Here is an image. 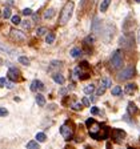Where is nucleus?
Wrapping results in <instances>:
<instances>
[{"label":"nucleus","instance_id":"obj_5","mask_svg":"<svg viewBox=\"0 0 140 149\" xmlns=\"http://www.w3.org/2000/svg\"><path fill=\"white\" fill-rule=\"evenodd\" d=\"M135 68L134 67H128V68H125V69H123V71L120 72V73L118 74V80L119 81H125V80H128V79H131V77H134L135 76Z\"/></svg>","mask_w":140,"mask_h":149},{"label":"nucleus","instance_id":"obj_41","mask_svg":"<svg viewBox=\"0 0 140 149\" xmlns=\"http://www.w3.org/2000/svg\"><path fill=\"white\" fill-rule=\"evenodd\" d=\"M137 41L140 43V29H139V33H137Z\"/></svg>","mask_w":140,"mask_h":149},{"label":"nucleus","instance_id":"obj_30","mask_svg":"<svg viewBox=\"0 0 140 149\" xmlns=\"http://www.w3.org/2000/svg\"><path fill=\"white\" fill-rule=\"evenodd\" d=\"M47 32V28L46 27H40V28H37V31H36V33L39 35V36H43L44 33Z\"/></svg>","mask_w":140,"mask_h":149},{"label":"nucleus","instance_id":"obj_13","mask_svg":"<svg viewBox=\"0 0 140 149\" xmlns=\"http://www.w3.org/2000/svg\"><path fill=\"white\" fill-rule=\"evenodd\" d=\"M135 91H136V84H132V83L127 84V85H125V88H124V93H125V95H132Z\"/></svg>","mask_w":140,"mask_h":149},{"label":"nucleus","instance_id":"obj_22","mask_svg":"<svg viewBox=\"0 0 140 149\" xmlns=\"http://www.w3.org/2000/svg\"><path fill=\"white\" fill-rule=\"evenodd\" d=\"M62 67H63V63L62 61H56V60H55V61H52V63H51V67H50V68L51 69H53V68H62Z\"/></svg>","mask_w":140,"mask_h":149},{"label":"nucleus","instance_id":"obj_21","mask_svg":"<svg viewBox=\"0 0 140 149\" xmlns=\"http://www.w3.org/2000/svg\"><path fill=\"white\" fill-rule=\"evenodd\" d=\"M53 40H55V33H53V32H50V33L47 35V37H46V41L48 44H52Z\"/></svg>","mask_w":140,"mask_h":149},{"label":"nucleus","instance_id":"obj_3","mask_svg":"<svg viewBox=\"0 0 140 149\" xmlns=\"http://www.w3.org/2000/svg\"><path fill=\"white\" fill-rule=\"evenodd\" d=\"M60 134L63 136V139H64L65 141L72 140V137H74V124H72L71 121H67L65 124L62 125V128H60Z\"/></svg>","mask_w":140,"mask_h":149},{"label":"nucleus","instance_id":"obj_4","mask_svg":"<svg viewBox=\"0 0 140 149\" xmlns=\"http://www.w3.org/2000/svg\"><path fill=\"white\" fill-rule=\"evenodd\" d=\"M111 65H112V68H115V69H119L123 65V53L120 51H115L113 52V55L111 57Z\"/></svg>","mask_w":140,"mask_h":149},{"label":"nucleus","instance_id":"obj_38","mask_svg":"<svg viewBox=\"0 0 140 149\" xmlns=\"http://www.w3.org/2000/svg\"><path fill=\"white\" fill-rule=\"evenodd\" d=\"M6 83H7L6 77H0V87H6Z\"/></svg>","mask_w":140,"mask_h":149},{"label":"nucleus","instance_id":"obj_16","mask_svg":"<svg viewBox=\"0 0 140 149\" xmlns=\"http://www.w3.org/2000/svg\"><path fill=\"white\" fill-rule=\"evenodd\" d=\"M52 77H53V80H55V83L60 84V85H62V84H64V81H65V79L63 77V74H60V73H55Z\"/></svg>","mask_w":140,"mask_h":149},{"label":"nucleus","instance_id":"obj_20","mask_svg":"<svg viewBox=\"0 0 140 149\" xmlns=\"http://www.w3.org/2000/svg\"><path fill=\"white\" fill-rule=\"evenodd\" d=\"M39 141H29L27 144V149H39Z\"/></svg>","mask_w":140,"mask_h":149},{"label":"nucleus","instance_id":"obj_28","mask_svg":"<svg viewBox=\"0 0 140 149\" xmlns=\"http://www.w3.org/2000/svg\"><path fill=\"white\" fill-rule=\"evenodd\" d=\"M3 17L4 19L11 17V9H9V8H4L3 9Z\"/></svg>","mask_w":140,"mask_h":149},{"label":"nucleus","instance_id":"obj_29","mask_svg":"<svg viewBox=\"0 0 140 149\" xmlns=\"http://www.w3.org/2000/svg\"><path fill=\"white\" fill-rule=\"evenodd\" d=\"M12 23H13V24H15V25L20 24V23H22V20H20V16H19V15L12 16Z\"/></svg>","mask_w":140,"mask_h":149},{"label":"nucleus","instance_id":"obj_32","mask_svg":"<svg viewBox=\"0 0 140 149\" xmlns=\"http://www.w3.org/2000/svg\"><path fill=\"white\" fill-rule=\"evenodd\" d=\"M23 15H24V16L32 15V9L31 8H24V9H23Z\"/></svg>","mask_w":140,"mask_h":149},{"label":"nucleus","instance_id":"obj_17","mask_svg":"<svg viewBox=\"0 0 140 149\" xmlns=\"http://www.w3.org/2000/svg\"><path fill=\"white\" fill-rule=\"evenodd\" d=\"M81 53H83V51H81L80 48H72V51H71V56L72 57H75V59L80 57Z\"/></svg>","mask_w":140,"mask_h":149},{"label":"nucleus","instance_id":"obj_26","mask_svg":"<svg viewBox=\"0 0 140 149\" xmlns=\"http://www.w3.org/2000/svg\"><path fill=\"white\" fill-rule=\"evenodd\" d=\"M102 85L104 88H109V87H111V80H109V79H103V80H102Z\"/></svg>","mask_w":140,"mask_h":149},{"label":"nucleus","instance_id":"obj_39","mask_svg":"<svg viewBox=\"0 0 140 149\" xmlns=\"http://www.w3.org/2000/svg\"><path fill=\"white\" fill-rule=\"evenodd\" d=\"M83 104H84L85 107L90 105V101H88V99H83Z\"/></svg>","mask_w":140,"mask_h":149},{"label":"nucleus","instance_id":"obj_27","mask_svg":"<svg viewBox=\"0 0 140 149\" xmlns=\"http://www.w3.org/2000/svg\"><path fill=\"white\" fill-rule=\"evenodd\" d=\"M120 93H121V88L119 87V85L115 88H112V95H113V96H119Z\"/></svg>","mask_w":140,"mask_h":149},{"label":"nucleus","instance_id":"obj_42","mask_svg":"<svg viewBox=\"0 0 140 149\" xmlns=\"http://www.w3.org/2000/svg\"><path fill=\"white\" fill-rule=\"evenodd\" d=\"M135 1H136V3H140V0H135Z\"/></svg>","mask_w":140,"mask_h":149},{"label":"nucleus","instance_id":"obj_10","mask_svg":"<svg viewBox=\"0 0 140 149\" xmlns=\"http://www.w3.org/2000/svg\"><path fill=\"white\" fill-rule=\"evenodd\" d=\"M31 91L36 92V91H44V84L40 80H34L31 84Z\"/></svg>","mask_w":140,"mask_h":149},{"label":"nucleus","instance_id":"obj_15","mask_svg":"<svg viewBox=\"0 0 140 149\" xmlns=\"http://www.w3.org/2000/svg\"><path fill=\"white\" fill-rule=\"evenodd\" d=\"M36 102L39 107H44L46 105V99H44V96L41 95V93H37L36 95Z\"/></svg>","mask_w":140,"mask_h":149},{"label":"nucleus","instance_id":"obj_35","mask_svg":"<svg viewBox=\"0 0 140 149\" xmlns=\"http://www.w3.org/2000/svg\"><path fill=\"white\" fill-rule=\"evenodd\" d=\"M22 24H23V28H24V29H29V28H31V23L28 22V20L24 23H22Z\"/></svg>","mask_w":140,"mask_h":149},{"label":"nucleus","instance_id":"obj_7","mask_svg":"<svg viewBox=\"0 0 140 149\" xmlns=\"http://www.w3.org/2000/svg\"><path fill=\"white\" fill-rule=\"evenodd\" d=\"M11 37L13 40H16V43H23L25 41V35L22 31H18V29H12L11 31Z\"/></svg>","mask_w":140,"mask_h":149},{"label":"nucleus","instance_id":"obj_25","mask_svg":"<svg viewBox=\"0 0 140 149\" xmlns=\"http://www.w3.org/2000/svg\"><path fill=\"white\" fill-rule=\"evenodd\" d=\"M46 139H47V137H46V134H44V133H37L36 134V140L39 141V143H44V141H46Z\"/></svg>","mask_w":140,"mask_h":149},{"label":"nucleus","instance_id":"obj_9","mask_svg":"<svg viewBox=\"0 0 140 149\" xmlns=\"http://www.w3.org/2000/svg\"><path fill=\"white\" fill-rule=\"evenodd\" d=\"M102 22L99 20V17H93V22L91 24V31L95 32V33H99L100 32V28H102Z\"/></svg>","mask_w":140,"mask_h":149},{"label":"nucleus","instance_id":"obj_37","mask_svg":"<svg viewBox=\"0 0 140 149\" xmlns=\"http://www.w3.org/2000/svg\"><path fill=\"white\" fill-rule=\"evenodd\" d=\"M91 113H92V115H97V113H99V109H97L96 107H92V108H91Z\"/></svg>","mask_w":140,"mask_h":149},{"label":"nucleus","instance_id":"obj_11","mask_svg":"<svg viewBox=\"0 0 140 149\" xmlns=\"http://www.w3.org/2000/svg\"><path fill=\"white\" fill-rule=\"evenodd\" d=\"M132 43H134V40H132L131 36H123L120 39V45L125 47V48H131V47H132Z\"/></svg>","mask_w":140,"mask_h":149},{"label":"nucleus","instance_id":"obj_8","mask_svg":"<svg viewBox=\"0 0 140 149\" xmlns=\"http://www.w3.org/2000/svg\"><path fill=\"white\" fill-rule=\"evenodd\" d=\"M8 79L12 81H18L19 79H20V71H19L18 68H15V67H11V68L8 69Z\"/></svg>","mask_w":140,"mask_h":149},{"label":"nucleus","instance_id":"obj_34","mask_svg":"<svg viewBox=\"0 0 140 149\" xmlns=\"http://www.w3.org/2000/svg\"><path fill=\"white\" fill-rule=\"evenodd\" d=\"M106 89H107V88H104V87H103V85H100V88H99V89H97V96H102L103 93L106 92Z\"/></svg>","mask_w":140,"mask_h":149},{"label":"nucleus","instance_id":"obj_19","mask_svg":"<svg viewBox=\"0 0 140 149\" xmlns=\"http://www.w3.org/2000/svg\"><path fill=\"white\" fill-rule=\"evenodd\" d=\"M53 16H55V9L53 8L47 9L46 12H44V19H52Z\"/></svg>","mask_w":140,"mask_h":149},{"label":"nucleus","instance_id":"obj_1","mask_svg":"<svg viewBox=\"0 0 140 149\" xmlns=\"http://www.w3.org/2000/svg\"><path fill=\"white\" fill-rule=\"evenodd\" d=\"M85 125L88 128V133L93 140H107L109 136V128L106 124H100L97 121H95L93 118H88L85 121Z\"/></svg>","mask_w":140,"mask_h":149},{"label":"nucleus","instance_id":"obj_33","mask_svg":"<svg viewBox=\"0 0 140 149\" xmlns=\"http://www.w3.org/2000/svg\"><path fill=\"white\" fill-rule=\"evenodd\" d=\"M7 115H8V111H7L6 108H0V116H1V117H6Z\"/></svg>","mask_w":140,"mask_h":149},{"label":"nucleus","instance_id":"obj_40","mask_svg":"<svg viewBox=\"0 0 140 149\" xmlns=\"http://www.w3.org/2000/svg\"><path fill=\"white\" fill-rule=\"evenodd\" d=\"M65 92H67L65 89H62V91H60V95H65Z\"/></svg>","mask_w":140,"mask_h":149},{"label":"nucleus","instance_id":"obj_31","mask_svg":"<svg viewBox=\"0 0 140 149\" xmlns=\"http://www.w3.org/2000/svg\"><path fill=\"white\" fill-rule=\"evenodd\" d=\"M81 108H83V105H81L80 102H75V104H72V109H74V111H80Z\"/></svg>","mask_w":140,"mask_h":149},{"label":"nucleus","instance_id":"obj_23","mask_svg":"<svg viewBox=\"0 0 140 149\" xmlns=\"http://www.w3.org/2000/svg\"><path fill=\"white\" fill-rule=\"evenodd\" d=\"M18 60H19V63H20V64H23V65H28V64H29V59H27L25 56H20Z\"/></svg>","mask_w":140,"mask_h":149},{"label":"nucleus","instance_id":"obj_18","mask_svg":"<svg viewBox=\"0 0 140 149\" xmlns=\"http://www.w3.org/2000/svg\"><path fill=\"white\" fill-rule=\"evenodd\" d=\"M109 4H111V0H103L102 4H100V11H102V12H106L107 8L109 7Z\"/></svg>","mask_w":140,"mask_h":149},{"label":"nucleus","instance_id":"obj_6","mask_svg":"<svg viewBox=\"0 0 140 149\" xmlns=\"http://www.w3.org/2000/svg\"><path fill=\"white\" fill-rule=\"evenodd\" d=\"M125 132L123 129H118V128H115V129H112V140L115 141L116 144H121L123 143V140L125 139Z\"/></svg>","mask_w":140,"mask_h":149},{"label":"nucleus","instance_id":"obj_12","mask_svg":"<svg viewBox=\"0 0 140 149\" xmlns=\"http://www.w3.org/2000/svg\"><path fill=\"white\" fill-rule=\"evenodd\" d=\"M93 41H95V37H93V36H87L85 39H84V48H85V51H87L90 55H91V48H90V45H92Z\"/></svg>","mask_w":140,"mask_h":149},{"label":"nucleus","instance_id":"obj_14","mask_svg":"<svg viewBox=\"0 0 140 149\" xmlns=\"http://www.w3.org/2000/svg\"><path fill=\"white\" fill-rule=\"evenodd\" d=\"M128 113H130V116H134V115L139 113V109H137V107L135 105L134 102H130V104H128Z\"/></svg>","mask_w":140,"mask_h":149},{"label":"nucleus","instance_id":"obj_24","mask_svg":"<svg viewBox=\"0 0 140 149\" xmlns=\"http://www.w3.org/2000/svg\"><path fill=\"white\" fill-rule=\"evenodd\" d=\"M93 91H95V85H92V84H91V85H87V87L84 88V92L87 93V95H91Z\"/></svg>","mask_w":140,"mask_h":149},{"label":"nucleus","instance_id":"obj_36","mask_svg":"<svg viewBox=\"0 0 140 149\" xmlns=\"http://www.w3.org/2000/svg\"><path fill=\"white\" fill-rule=\"evenodd\" d=\"M6 87L8 88V89H12V88H13V83H12V80H11V81H7V83H6Z\"/></svg>","mask_w":140,"mask_h":149},{"label":"nucleus","instance_id":"obj_2","mask_svg":"<svg viewBox=\"0 0 140 149\" xmlns=\"http://www.w3.org/2000/svg\"><path fill=\"white\" fill-rule=\"evenodd\" d=\"M74 1H68V3H65V6L63 7L62 12H60V24H65L67 22H69V19L72 16V12H74Z\"/></svg>","mask_w":140,"mask_h":149}]
</instances>
